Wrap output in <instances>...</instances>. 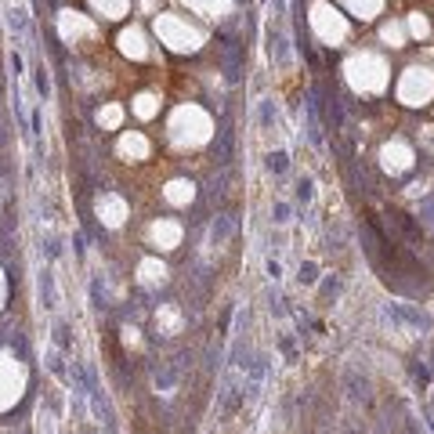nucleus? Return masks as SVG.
Listing matches in <instances>:
<instances>
[{"label": "nucleus", "instance_id": "f257e3e1", "mask_svg": "<svg viewBox=\"0 0 434 434\" xmlns=\"http://www.w3.org/2000/svg\"><path fill=\"white\" fill-rule=\"evenodd\" d=\"M40 297H44V308H54V304H58V290H54V275L51 272L40 275Z\"/></svg>", "mask_w": 434, "mask_h": 434}, {"label": "nucleus", "instance_id": "f03ea898", "mask_svg": "<svg viewBox=\"0 0 434 434\" xmlns=\"http://www.w3.org/2000/svg\"><path fill=\"white\" fill-rule=\"evenodd\" d=\"M268 170L282 174L286 170V152H272V156H268Z\"/></svg>", "mask_w": 434, "mask_h": 434}, {"label": "nucleus", "instance_id": "39448f33", "mask_svg": "<svg viewBox=\"0 0 434 434\" xmlns=\"http://www.w3.org/2000/svg\"><path fill=\"white\" fill-rule=\"evenodd\" d=\"M36 91H40L44 98H47V91H51V84H47V72H44V69H36Z\"/></svg>", "mask_w": 434, "mask_h": 434}, {"label": "nucleus", "instance_id": "20e7f679", "mask_svg": "<svg viewBox=\"0 0 434 434\" xmlns=\"http://www.w3.org/2000/svg\"><path fill=\"white\" fill-rule=\"evenodd\" d=\"M297 196H300V199H304V203H308V199H311V196H315V184H311V181H308V178H304V181H300V184H297Z\"/></svg>", "mask_w": 434, "mask_h": 434}, {"label": "nucleus", "instance_id": "6e6552de", "mask_svg": "<svg viewBox=\"0 0 434 434\" xmlns=\"http://www.w3.org/2000/svg\"><path fill=\"white\" fill-rule=\"evenodd\" d=\"M11 69H15V76L22 72V54H11Z\"/></svg>", "mask_w": 434, "mask_h": 434}, {"label": "nucleus", "instance_id": "0eeeda50", "mask_svg": "<svg viewBox=\"0 0 434 434\" xmlns=\"http://www.w3.org/2000/svg\"><path fill=\"white\" fill-rule=\"evenodd\" d=\"M275 221H290V206H286V203L275 206Z\"/></svg>", "mask_w": 434, "mask_h": 434}, {"label": "nucleus", "instance_id": "7ed1b4c3", "mask_svg": "<svg viewBox=\"0 0 434 434\" xmlns=\"http://www.w3.org/2000/svg\"><path fill=\"white\" fill-rule=\"evenodd\" d=\"M54 333H58V347L69 351V326L66 322H54Z\"/></svg>", "mask_w": 434, "mask_h": 434}, {"label": "nucleus", "instance_id": "423d86ee", "mask_svg": "<svg viewBox=\"0 0 434 434\" xmlns=\"http://www.w3.org/2000/svg\"><path fill=\"white\" fill-rule=\"evenodd\" d=\"M300 282H315V264H300Z\"/></svg>", "mask_w": 434, "mask_h": 434}]
</instances>
